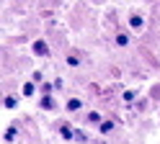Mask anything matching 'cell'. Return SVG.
I'll return each instance as SVG.
<instances>
[{"mask_svg": "<svg viewBox=\"0 0 160 144\" xmlns=\"http://www.w3.org/2000/svg\"><path fill=\"white\" fill-rule=\"evenodd\" d=\"M67 65H70V67H78V65H80V59H78L75 54H70V57H67Z\"/></svg>", "mask_w": 160, "mask_h": 144, "instance_id": "obj_13", "label": "cell"}, {"mask_svg": "<svg viewBox=\"0 0 160 144\" xmlns=\"http://www.w3.org/2000/svg\"><path fill=\"white\" fill-rule=\"evenodd\" d=\"M3 106H5L8 111H13V108H16V98H13V95H8V98L3 100Z\"/></svg>", "mask_w": 160, "mask_h": 144, "instance_id": "obj_11", "label": "cell"}, {"mask_svg": "<svg viewBox=\"0 0 160 144\" xmlns=\"http://www.w3.org/2000/svg\"><path fill=\"white\" fill-rule=\"evenodd\" d=\"M129 28H132V31H142L145 28V18L139 13H132V16H129Z\"/></svg>", "mask_w": 160, "mask_h": 144, "instance_id": "obj_2", "label": "cell"}, {"mask_svg": "<svg viewBox=\"0 0 160 144\" xmlns=\"http://www.w3.org/2000/svg\"><path fill=\"white\" fill-rule=\"evenodd\" d=\"M59 137H62L65 142H70V139H75V129H72V126H67V123H65V126L59 129Z\"/></svg>", "mask_w": 160, "mask_h": 144, "instance_id": "obj_5", "label": "cell"}, {"mask_svg": "<svg viewBox=\"0 0 160 144\" xmlns=\"http://www.w3.org/2000/svg\"><path fill=\"white\" fill-rule=\"evenodd\" d=\"M31 80H34V82H44V75H42V72H39V70H36V72H34V75H31Z\"/></svg>", "mask_w": 160, "mask_h": 144, "instance_id": "obj_14", "label": "cell"}, {"mask_svg": "<svg viewBox=\"0 0 160 144\" xmlns=\"http://www.w3.org/2000/svg\"><path fill=\"white\" fill-rule=\"evenodd\" d=\"M98 131H101V134L114 131V121H101V123H98Z\"/></svg>", "mask_w": 160, "mask_h": 144, "instance_id": "obj_8", "label": "cell"}, {"mask_svg": "<svg viewBox=\"0 0 160 144\" xmlns=\"http://www.w3.org/2000/svg\"><path fill=\"white\" fill-rule=\"evenodd\" d=\"M39 106H42L44 111H52V108H54V100L49 98V95H44V93H42V100H39Z\"/></svg>", "mask_w": 160, "mask_h": 144, "instance_id": "obj_6", "label": "cell"}, {"mask_svg": "<svg viewBox=\"0 0 160 144\" xmlns=\"http://www.w3.org/2000/svg\"><path fill=\"white\" fill-rule=\"evenodd\" d=\"M34 93H36V82H34V80H28V82L21 85V95H23V98H34Z\"/></svg>", "mask_w": 160, "mask_h": 144, "instance_id": "obj_3", "label": "cell"}, {"mask_svg": "<svg viewBox=\"0 0 160 144\" xmlns=\"http://www.w3.org/2000/svg\"><path fill=\"white\" fill-rule=\"evenodd\" d=\"M31 51H34L36 57H49V46H47L44 39H36L34 44H31Z\"/></svg>", "mask_w": 160, "mask_h": 144, "instance_id": "obj_1", "label": "cell"}, {"mask_svg": "<svg viewBox=\"0 0 160 144\" xmlns=\"http://www.w3.org/2000/svg\"><path fill=\"white\" fill-rule=\"evenodd\" d=\"M65 108H67L70 113H78L80 108H83V100H80V98H70V100H67V106H65Z\"/></svg>", "mask_w": 160, "mask_h": 144, "instance_id": "obj_4", "label": "cell"}, {"mask_svg": "<svg viewBox=\"0 0 160 144\" xmlns=\"http://www.w3.org/2000/svg\"><path fill=\"white\" fill-rule=\"evenodd\" d=\"M116 46H129V36L124 34V31H119V34H116Z\"/></svg>", "mask_w": 160, "mask_h": 144, "instance_id": "obj_7", "label": "cell"}, {"mask_svg": "<svg viewBox=\"0 0 160 144\" xmlns=\"http://www.w3.org/2000/svg\"><path fill=\"white\" fill-rule=\"evenodd\" d=\"M137 98V90H124V103H132Z\"/></svg>", "mask_w": 160, "mask_h": 144, "instance_id": "obj_12", "label": "cell"}, {"mask_svg": "<svg viewBox=\"0 0 160 144\" xmlns=\"http://www.w3.org/2000/svg\"><path fill=\"white\" fill-rule=\"evenodd\" d=\"M39 90H42L44 95H52V93H54V82H52V85H49V82H42V88H39Z\"/></svg>", "mask_w": 160, "mask_h": 144, "instance_id": "obj_9", "label": "cell"}, {"mask_svg": "<svg viewBox=\"0 0 160 144\" xmlns=\"http://www.w3.org/2000/svg\"><path fill=\"white\" fill-rule=\"evenodd\" d=\"M16 139H18V134H16V126H11V129L5 131V142H16Z\"/></svg>", "mask_w": 160, "mask_h": 144, "instance_id": "obj_10", "label": "cell"}]
</instances>
